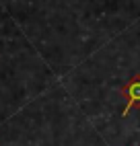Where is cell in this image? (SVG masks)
I'll list each match as a JSON object with an SVG mask.
<instances>
[{
  "mask_svg": "<svg viewBox=\"0 0 140 146\" xmlns=\"http://www.w3.org/2000/svg\"><path fill=\"white\" fill-rule=\"evenodd\" d=\"M119 93H122V97L126 99V107L122 111L124 117L132 109H140V74H134L132 78L119 89Z\"/></svg>",
  "mask_w": 140,
  "mask_h": 146,
  "instance_id": "cell-1",
  "label": "cell"
}]
</instances>
